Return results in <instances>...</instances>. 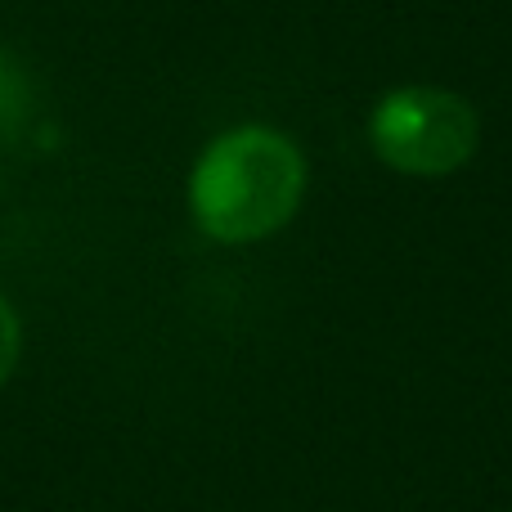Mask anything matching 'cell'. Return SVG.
Segmentation results:
<instances>
[{
  "mask_svg": "<svg viewBox=\"0 0 512 512\" xmlns=\"http://www.w3.org/2000/svg\"><path fill=\"white\" fill-rule=\"evenodd\" d=\"M306 194V158L270 126H239L207 144L189 180V207L203 234L256 243L283 230Z\"/></svg>",
  "mask_w": 512,
  "mask_h": 512,
  "instance_id": "obj_1",
  "label": "cell"
},
{
  "mask_svg": "<svg viewBox=\"0 0 512 512\" xmlns=\"http://www.w3.org/2000/svg\"><path fill=\"white\" fill-rule=\"evenodd\" d=\"M481 122L468 99L432 86L391 90L369 117V144L405 176H450L477 153Z\"/></svg>",
  "mask_w": 512,
  "mask_h": 512,
  "instance_id": "obj_2",
  "label": "cell"
},
{
  "mask_svg": "<svg viewBox=\"0 0 512 512\" xmlns=\"http://www.w3.org/2000/svg\"><path fill=\"white\" fill-rule=\"evenodd\" d=\"M18 346H23L18 315H14V306L5 301V292H0V387H5V378L14 373V364H18Z\"/></svg>",
  "mask_w": 512,
  "mask_h": 512,
  "instance_id": "obj_3",
  "label": "cell"
}]
</instances>
